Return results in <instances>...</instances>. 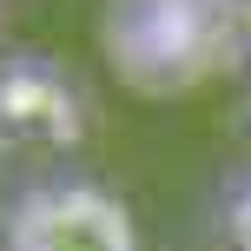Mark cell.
Here are the masks:
<instances>
[{"mask_svg": "<svg viewBox=\"0 0 251 251\" xmlns=\"http://www.w3.org/2000/svg\"><path fill=\"white\" fill-rule=\"evenodd\" d=\"M0 251H146L132 212L93 178H33L0 205Z\"/></svg>", "mask_w": 251, "mask_h": 251, "instance_id": "6da1fadb", "label": "cell"}]
</instances>
